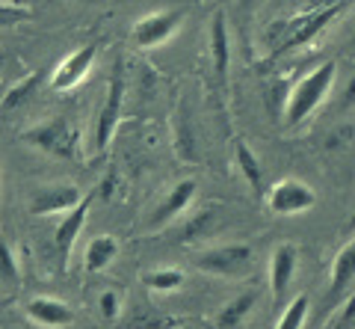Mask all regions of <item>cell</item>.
<instances>
[{
	"label": "cell",
	"mask_w": 355,
	"mask_h": 329,
	"mask_svg": "<svg viewBox=\"0 0 355 329\" xmlns=\"http://www.w3.org/2000/svg\"><path fill=\"white\" fill-rule=\"evenodd\" d=\"M335 78H338L335 62H323V65H317L311 74H305V78L291 90V95H287L284 122L291 128L305 122V119L326 101V95L331 92V86H335Z\"/></svg>",
	"instance_id": "1"
},
{
	"label": "cell",
	"mask_w": 355,
	"mask_h": 329,
	"mask_svg": "<svg viewBox=\"0 0 355 329\" xmlns=\"http://www.w3.org/2000/svg\"><path fill=\"white\" fill-rule=\"evenodd\" d=\"M24 142L48 151V155H53V158H62V160L80 158V128L65 116L48 119L44 125L24 130Z\"/></svg>",
	"instance_id": "2"
},
{
	"label": "cell",
	"mask_w": 355,
	"mask_h": 329,
	"mask_svg": "<svg viewBox=\"0 0 355 329\" xmlns=\"http://www.w3.org/2000/svg\"><path fill=\"white\" fill-rule=\"evenodd\" d=\"M125 92H128L125 62L116 60L113 62V74H110L104 107H101V113H98V122H95V149L98 151H104L110 146V140H113V134H116L119 119H121V110H125Z\"/></svg>",
	"instance_id": "3"
},
{
	"label": "cell",
	"mask_w": 355,
	"mask_h": 329,
	"mask_svg": "<svg viewBox=\"0 0 355 329\" xmlns=\"http://www.w3.org/2000/svg\"><path fill=\"white\" fill-rule=\"evenodd\" d=\"M252 258L254 252L249 244H222L198 252L196 267L202 273H214V276H243L252 270Z\"/></svg>",
	"instance_id": "4"
},
{
	"label": "cell",
	"mask_w": 355,
	"mask_h": 329,
	"mask_svg": "<svg viewBox=\"0 0 355 329\" xmlns=\"http://www.w3.org/2000/svg\"><path fill=\"white\" fill-rule=\"evenodd\" d=\"M266 205H270V211L279 214V217H293V214H302L308 208H314L317 193L311 190L305 181L282 178L279 184H272L270 193H266Z\"/></svg>",
	"instance_id": "5"
},
{
	"label": "cell",
	"mask_w": 355,
	"mask_h": 329,
	"mask_svg": "<svg viewBox=\"0 0 355 329\" xmlns=\"http://www.w3.org/2000/svg\"><path fill=\"white\" fill-rule=\"evenodd\" d=\"M181 18H184V9H163V12H154V15L139 18L137 27H133V33H130L133 45L142 48V51L163 45V42L178 30Z\"/></svg>",
	"instance_id": "6"
},
{
	"label": "cell",
	"mask_w": 355,
	"mask_h": 329,
	"mask_svg": "<svg viewBox=\"0 0 355 329\" xmlns=\"http://www.w3.org/2000/svg\"><path fill=\"white\" fill-rule=\"evenodd\" d=\"M95 57H98V45H83V48H77L74 53H69L57 69L51 71V86L57 92H69L74 90L77 83H83V78L89 71H92V65H95Z\"/></svg>",
	"instance_id": "7"
},
{
	"label": "cell",
	"mask_w": 355,
	"mask_h": 329,
	"mask_svg": "<svg viewBox=\"0 0 355 329\" xmlns=\"http://www.w3.org/2000/svg\"><path fill=\"white\" fill-rule=\"evenodd\" d=\"M83 202V193L71 187V184H57V187H39L36 196L30 202V211L36 217H48V214H60V211H71Z\"/></svg>",
	"instance_id": "8"
},
{
	"label": "cell",
	"mask_w": 355,
	"mask_h": 329,
	"mask_svg": "<svg viewBox=\"0 0 355 329\" xmlns=\"http://www.w3.org/2000/svg\"><path fill=\"white\" fill-rule=\"evenodd\" d=\"M299 267V249L293 244H279L270 255V285H272V297L282 300L287 285L293 282Z\"/></svg>",
	"instance_id": "9"
},
{
	"label": "cell",
	"mask_w": 355,
	"mask_h": 329,
	"mask_svg": "<svg viewBox=\"0 0 355 329\" xmlns=\"http://www.w3.org/2000/svg\"><path fill=\"white\" fill-rule=\"evenodd\" d=\"M92 199H95V193H89V196H83V202L77 205V208H71L69 214H65V219L57 226V249H60V264L65 267V261L71 258V249H74V240L80 237V232H83V223H86V214H89V205H92Z\"/></svg>",
	"instance_id": "10"
},
{
	"label": "cell",
	"mask_w": 355,
	"mask_h": 329,
	"mask_svg": "<svg viewBox=\"0 0 355 329\" xmlns=\"http://www.w3.org/2000/svg\"><path fill=\"white\" fill-rule=\"evenodd\" d=\"M27 317L33 323H39L44 329H62L74 323V312L62 300L53 297H36L27 303Z\"/></svg>",
	"instance_id": "11"
},
{
	"label": "cell",
	"mask_w": 355,
	"mask_h": 329,
	"mask_svg": "<svg viewBox=\"0 0 355 329\" xmlns=\"http://www.w3.org/2000/svg\"><path fill=\"white\" fill-rule=\"evenodd\" d=\"M196 187H198V184H196L193 178H184V181H178L175 187L169 190V196H166V199L157 205V211H154L151 226H154V228H160V226H166V223H169V219H175L178 214H184V211H187V205L193 202Z\"/></svg>",
	"instance_id": "12"
},
{
	"label": "cell",
	"mask_w": 355,
	"mask_h": 329,
	"mask_svg": "<svg viewBox=\"0 0 355 329\" xmlns=\"http://www.w3.org/2000/svg\"><path fill=\"white\" fill-rule=\"evenodd\" d=\"M355 279V237L343 246L335 261H331V282H329V305H335V300H340V294L349 288Z\"/></svg>",
	"instance_id": "13"
},
{
	"label": "cell",
	"mask_w": 355,
	"mask_h": 329,
	"mask_svg": "<svg viewBox=\"0 0 355 329\" xmlns=\"http://www.w3.org/2000/svg\"><path fill=\"white\" fill-rule=\"evenodd\" d=\"M210 53H214V71L219 83L228 81V62H231V42H228V27L225 15L216 12L210 21Z\"/></svg>",
	"instance_id": "14"
},
{
	"label": "cell",
	"mask_w": 355,
	"mask_h": 329,
	"mask_svg": "<svg viewBox=\"0 0 355 329\" xmlns=\"http://www.w3.org/2000/svg\"><path fill=\"white\" fill-rule=\"evenodd\" d=\"M340 9H343V0H338L335 6L323 9V12H314V15H308V18L302 21V24H296V33H293V36L284 42V45H282L279 51H296V48H302L305 42H311V39H314L320 30H323V27L329 24V21H335V18L340 15Z\"/></svg>",
	"instance_id": "15"
},
{
	"label": "cell",
	"mask_w": 355,
	"mask_h": 329,
	"mask_svg": "<svg viewBox=\"0 0 355 329\" xmlns=\"http://www.w3.org/2000/svg\"><path fill=\"white\" fill-rule=\"evenodd\" d=\"M254 303H258V291H246V294H240V297H234L216 317V329H237L252 314Z\"/></svg>",
	"instance_id": "16"
},
{
	"label": "cell",
	"mask_w": 355,
	"mask_h": 329,
	"mask_svg": "<svg viewBox=\"0 0 355 329\" xmlns=\"http://www.w3.org/2000/svg\"><path fill=\"white\" fill-rule=\"evenodd\" d=\"M119 255V244H116V237H110V235H101V237H95L92 244L86 246V270L89 273H98V270H104L110 261H116Z\"/></svg>",
	"instance_id": "17"
},
{
	"label": "cell",
	"mask_w": 355,
	"mask_h": 329,
	"mask_svg": "<svg viewBox=\"0 0 355 329\" xmlns=\"http://www.w3.org/2000/svg\"><path fill=\"white\" fill-rule=\"evenodd\" d=\"M48 78V71H33V74H27L21 83H15L12 90L6 92V98L0 101V110H15V107H21L24 101H30V95H36V90L42 86V81Z\"/></svg>",
	"instance_id": "18"
},
{
	"label": "cell",
	"mask_w": 355,
	"mask_h": 329,
	"mask_svg": "<svg viewBox=\"0 0 355 329\" xmlns=\"http://www.w3.org/2000/svg\"><path fill=\"white\" fill-rule=\"evenodd\" d=\"M234 158H237V167L243 172V178H246L254 190H261V178H263V169H261V163L258 158H254V151L246 146V142H237V149H234Z\"/></svg>",
	"instance_id": "19"
},
{
	"label": "cell",
	"mask_w": 355,
	"mask_h": 329,
	"mask_svg": "<svg viewBox=\"0 0 355 329\" xmlns=\"http://www.w3.org/2000/svg\"><path fill=\"white\" fill-rule=\"evenodd\" d=\"M308 309H311V300L305 297V294H299L296 300L287 303V309L282 312L275 329H302L305 321H308Z\"/></svg>",
	"instance_id": "20"
},
{
	"label": "cell",
	"mask_w": 355,
	"mask_h": 329,
	"mask_svg": "<svg viewBox=\"0 0 355 329\" xmlns=\"http://www.w3.org/2000/svg\"><path fill=\"white\" fill-rule=\"evenodd\" d=\"M214 226H216V211H214V208H205V211H198V214L190 219V223L184 226L181 240H184V244H190V240L207 237L210 232H214Z\"/></svg>",
	"instance_id": "21"
},
{
	"label": "cell",
	"mask_w": 355,
	"mask_h": 329,
	"mask_svg": "<svg viewBox=\"0 0 355 329\" xmlns=\"http://www.w3.org/2000/svg\"><path fill=\"white\" fill-rule=\"evenodd\" d=\"M142 282H146L151 291L166 294V291H178V288H181V285H184V273L175 270V267H166V270L146 273V276H142Z\"/></svg>",
	"instance_id": "22"
},
{
	"label": "cell",
	"mask_w": 355,
	"mask_h": 329,
	"mask_svg": "<svg viewBox=\"0 0 355 329\" xmlns=\"http://www.w3.org/2000/svg\"><path fill=\"white\" fill-rule=\"evenodd\" d=\"M175 151L187 160L196 158V142H193V130L190 122H187V113L178 116V125H175Z\"/></svg>",
	"instance_id": "23"
},
{
	"label": "cell",
	"mask_w": 355,
	"mask_h": 329,
	"mask_svg": "<svg viewBox=\"0 0 355 329\" xmlns=\"http://www.w3.org/2000/svg\"><path fill=\"white\" fill-rule=\"evenodd\" d=\"M0 282L6 285H18V261L12 255V249L3 237H0Z\"/></svg>",
	"instance_id": "24"
},
{
	"label": "cell",
	"mask_w": 355,
	"mask_h": 329,
	"mask_svg": "<svg viewBox=\"0 0 355 329\" xmlns=\"http://www.w3.org/2000/svg\"><path fill=\"white\" fill-rule=\"evenodd\" d=\"M30 18V9L27 6H18V3H3L0 6V27H12L18 21Z\"/></svg>",
	"instance_id": "25"
},
{
	"label": "cell",
	"mask_w": 355,
	"mask_h": 329,
	"mask_svg": "<svg viewBox=\"0 0 355 329\" xmlns=\"http://www.w3.org/2000/svg\"><path fill=\"white\" fill-rule=\"evenodd\" d=\"M178 326V321L172 317H154V314H142L139 321H133V329H172Z\"/></svg>",
	"instance_id": "26"
},
{
	"label": "cell",
	"mask_w": 355,
	"mask_h": 329,
	"mask_svg": "<svg viewBox=\"0 0 355 329\" xmlns=\"http://www.w3.org/2000/svg\"><path fill=\"white\" fill-rule=\"evenodd\" d=\"M98 305H101V314L107 317V321H113V317L119 314V294L116 291H104L101 300H98Z\"/></svg>",
	"instance_id": "27"
},
{
	"label": "cell",
	"mask_w": 355,
	"mask_h": 329,
	"mask_svg": "<svg viewBox=\"0 0 355 329\" xmlns=\"http://www.w3.org/2000/svg\"><path fill=\"white\" fill-rule=\"evenodd\" d=\"M6 60H9V53H6L3 48H0V71H3V65H6Z\"/></svg>",
	"instance_id": "28"
},
{
	"label": "cell",
	"mask_w": 355,
	"mask_h": 329,
	"mask_svg": "<svg viewBox=\"0 0 355 329\" xmlns=\"http://www.w3.org/2000/svg\"><path fill=\"white\" fill-rule=\"evenodd\" d=\"M347 232H355V214L349 217V223H347Z\"/></svg>",
	"instance_id": "29"
},
{
	"label": "cell",
	"mask_w": 355,
	"mask_h": 329,
	"mask_svg": "<svg viewBox=\"0 0 355 329\" xmlns=\"http://www.w3.org/2000/svg\"><path fill=\"white\" fill-rule=\"evenodd\" d=\"M187 329H210V326H187Z\"/></svg>",
	"instance_id": "30"
},
{
	"label": "cell",
	"mask_w": 355,
	"mask_h": 329,
	"mask_svg": "<svg viewBox=\"0 0 355 329\" xmlns=\"http://www.w3.org/2000/svg\"><path fill=\"white\" fill-rule=\"evenodd\" d=\"M352 329H355V326H352Z\"/></svg>",
	"instance_id": "31"
}]
</instances>
